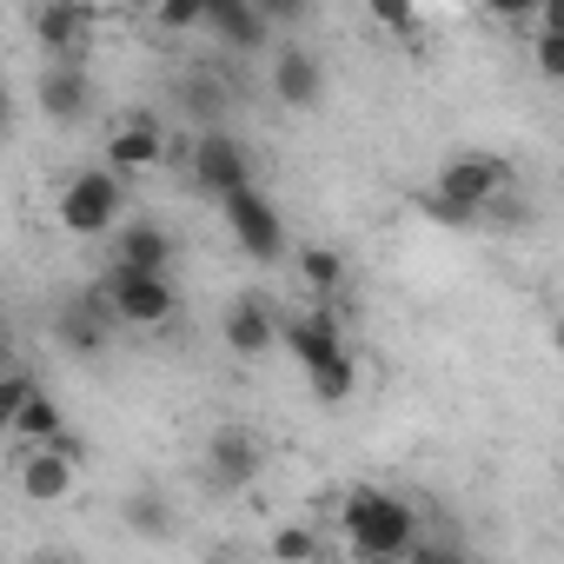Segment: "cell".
<instances>
[{
    "instance_id": "cell-1",
    "label": "cell",
    "mask_w": 564,
    "mask_h": 564,
    "mask_svg": "<svg viewBox=\"0 0 564 564\" xmlns=\"http://www.w3.org/2000/svg\"><path fill=\"white\" fill-rule=\"evenodd\" d=\"M339 531H346V551H359V557H405L419 538V511L399 491L352 485L339 498Z\"/></svg>"
},
{
    "instance_id": "cell-2",
    "label": "cell",
    "mask_w": 564,
    "mask_h": 564,
    "mask_svg": "<svg viewBox=\"0 0 564 564\" xmlns=\"http://www.w3.org/2000/svg\"><path fill=\"white\" fill-rule=\"evenodd\" d=\"M511 186H518L511 160H498V153H452V160L438 166L425 206H432L445 226H471V219H485V206L505 199Z\"/></svg>"
},
{
    "instance_id": "cell-3",
    "label": "cell",
    "mask_w": 564,
    "mask_h": 564,
    "mask_svg": "<svg viewBox=\"0 0 564 564\" xmlns=\"http://www.w3.org/2000/svg\"><path fill=\"white\" fill-rule=\"evenodd\" d=\"M54 219L61 232L74 239H107L120 219H127V173L113 166H80L61 180V199H54Z\"/></svg>"
},
{
    "instance_id": "cell-4",
    "label": "cell",
    "mask_w": 564,
    "mask_h": 564,
    "mask_svg": "<svg viewBox=\"0 0 564 564\" xmlns=\"http://www.w3.org/2000/svg\"><path fill=\"white\" fill-rule=\"evenodd\" d=\"M107 300V313L120 319V333H166L180 319V293L166 272H140V265H107V279L94 286Z\"/></svg>"
},
{
    "instance_id": "cell-5",
    "label": "cell",
    "mask_w": 564,
    "mask_h": 564,
    "mask_svg": "<svg viewBox=\"0 0 564 564\" xmlns=\"http://www.w3.org/2000/svg\"><path fill=\"white\" fill-rule=\"evenodd\" d=\"M80 458H87V445H80L74 432H61V438H47V445H21V452H14V491L34 498V505H61V498H74V485H80Z\"/></svg>"
},
{
    "instance_id": "cell-6",
    "label": "cell",
    "mask_w": 564,
    "mask_h": 564,
    "mask_svg": "<svg viewBox=\"0 0 564 564\" xmlns=\"http://www.w3.org/2000/svg\"><path fill=\"white\" fill-rule=\"evenodd\" d=\"M186 180H193V193H206V199L246 186V180H252V153H246V140H232L226 127H199L193 147H186Z\"/></svg>"
},
{
    "instance_id": "cell-7",
    "label": "cell",
    "mask_w": 564,
    "mask_h": 564,
    "mask_svg": "<svg viewBox=\"0 0 564 564\" xmlns=\"http://www.w3.org/2000/svg\"><path fill=\"white\" fill-rule=\"evenodd\" d=\"M219 213H226V226H232V239H239V252L246 259H259V265H272L279 252H286V219L272 213V199L246 180V186H232V193H219Z\"/></svg>"
},
{
    "instance_id": "cell-8",
    "label": "cell",
    "mask_w": 564,
    "mask_h": 564,
    "mask_svg": "<svg viewBox=\"0 0 564 564\" xmlns=\"http://www.w3.org/2000/svg\"><path fill=\"white\" fill-rule=\"evenodd\" d=\"M94 34H100L94 0H34V41L47 61H87Z\"/></svg>"
},
{
    "instance_id": "cell-9",
    "label": "cell",
    "mask_w": 564,
    "mask_h": 564,
    "mask_svg": "<svg viewBox=\"0 0 564 564\" xmlns=\"http://www.w3.org/2000/svg\"><path fill=\"white\" fill-rule=\"evenodd\" d=\"M100 147H107V166L133 180V173H153V166L173 153V133H166V120H160V113L127 107V113L107 127V140H100Z\"/></svg>"
},
{
    "instance_id": "cell-10",
    "label": "cell",
    "mask_w": 564,
    "mask_h": 564,
    "mask_svg": "<svg viewBox=\"0 0 564 564\" xmlns=\"http://www.w3.org/2000/svg\"><path fill=\"white\" fill-rule=\"evenodd\" d=\"M265 471V438L252 425H219L206 438V485L213 491H246Z\"/></svg>"
},
{
    "instance_id": "cell-11",
    "label": "cell",
    "mask_w": 564,
    "mask_h": 564,
    "mask_svg": "<svg viewBox=\"0 0 564 564\" xmlns=\"http://www.w3.org/2000/svg\"><path fill=\"white\" fill-rule=\"evenodd\" d=\"M272 100L286 107V113H313L326 100V61L306 47V41H286V47H272V74H265Z\"/></svg>"
},
{
    "instance_id": "cell-12",
    "label": "cell",
    "mask_w": 564,
    "mask_h": 564,
    "mask_svg": "<svg viewBox=\"0 0 564 564\" xmlns=\"http://www.w3.org/2000/svg\"><path fill=\"white\" fill-rule=\"evenodd\" d=\"M279 339L293 346L300 372H313V366H326L333 352H346V319H339V306L313 300V306H300V313H286V319H279Z\"/></svg>"
},
{
    "instance_id": "cell-13",
    "label": "cell",
    "mask_w": 564,
    "mask_h": 564,
    "mask_svg": "<svg viewBox=\"0 0 564 564\" xmlns=\"http://www.w3.org/2000/svg\"><path fill=\"white\" fill-rule=\"evenodd\" d=\"M34 107L54 127H80L94 113V74H87V61H47L41 80H34Z\"/></svg>"
},
{
    "instance_id": "cell-14",
    "label": "cell",
    "mask_w": 564,
    "mask_h": 564,
    "mask_svg": "<svg viewBox=\"0 0 564 564\" xmlns=\"http://www.w3.org/2000/svg\"><path fill=\"white\" fill-rule=\"evenodd\" d=\"M113 333H120V319L107 313L100 293H74V300L54 306V339H61L67 352H80V359H100V352L113 346Z\"/></svg>"
},
{
    "instance_id": "cell-15",
    "label": "cell",
    "mask_w": 564,
    "mask_h": 564,
    "mask_svg": "<svg viewBox=\"0 0 564 564\" xmlns=\"http://www.w3.org/2000/svg\"><path fill=\"white\" fill-rule=\"evenodd\" d=\"M219 339H226L232 359H265V352L279 346V313H272V300H265V293H239V300H226V313H219Z\"/></svg>"
},
{
    "instance_id": "cell-16",
    "label": "cell",
    "mask_w": 564,
    "mask_h": 564,
    "mask_svg": "<svg viewBox=\"0 0 564 564\" xmlns=\"http://www.w3.org/2000/svg\"><path fill=\"white\" fill-rule=\"evenodd\" d=\"M173 232L160 219H120L113 226V265H140V272H166L173 265Z\"/></svg>"
},
{
    "instance_id": "cell-17",
    "label": "cell",
    "mask_w": 564,
    "mask_h": 564,
    "mask_svg": "<svg viewBox=\"0 0 564 564\" xmlns=\"http://www.w3.org/2000/svg\"><path fill=\"white\" fill-rule=\"evenodd\" d=\"M61 432H67V412H61V399L34 379V386L21 392L14 419H8V438H14V445H47V438H61Z\"/></svg>"
},
{
    "instance_id": "cell-18",
    "label": "cell",
    "mask_w": 564,
    "mask_h": 564,
    "mask_svg": "<svg viewBox=\"0 0 564 564\" xmlns=\"http://www.w3.org/2000/svg\"><path fill=\"white\" fill-rule=\"evenodd\" d=\"M300 286H306V300L339 306V300H346V286H352L346 252H333V246H300Z\"/></svg>"
},
{
    "instance_id": "cell-19",
    "label": "cell",
    "mask_w": 564,
    "mask_h": 564,
    "mask_svg": "<svg viewBox=\"0 0 564 564\" xmlns=\"http://www.w3.org/2000/svg\"><path fill=\"white\" fill-rule=\"evenodd\" d=\"M306 386H313V399H319V405H346V399L359 392V366H352V346H346V352H333L326 366H313V372H306Z\"/></svg>"
},
{
    "instance_id": "cell-20",
    "label": "cell",
    "mask_w": 564,
    "mask_h": 564,
    "mask_svg": "<svg viewBox=\"0 0 564 564\" xmlns=\"http://www.w3.org/2000/svg\"><path fill=\"white\" fill-rule=\"evenodd\" d=\"M265 551H272V557H293V564H313V557H326L333 544H326L313 524H279V531L265 538Z\"/></svg>"
},
{
    "instance_id": "cell-21",
    "label": "cell",
    "mask_w": 564,
    "mask_h": 564,
    "mask_svg": "<svg viewBox=\"0 0 564 564\" xmlns=\"http://www.w3.org/2000/svg\"><path fill=\"white\" fill-rule=\"evenodd\" d=\"M524 41H531L538 80H551V87H557V80H564V28H531Z\"/></svg>"
},
{
    "instance_id": "cell-22",
    "label": "cell",
    "mask_w": 564,
    "mask_h": 564,
    "mask_svg": "<svg viewBox=\"0 0 564 564\" xmlns=\"http://www.w3.org/2000/svg\"><path fill=\"white\" fill-rule=\"evenodd\" d=\"M379 34H419V0H366Z\"/></svg>"
},
{
    "instance_id": "cell-23",
    "label": "cell",
    "mask_w": 564,
    "mask_h": 564,
    "mask_svg": "<svg viewBox=\"0 0 564 564\" xmlns=\"http://www.w3.org/2000/svg\"><path fill=\"white\" fill-rule=\"evenodd\" d=\"M153 28H166V34L206 28V0H153Z\"/></svg>"
},
{
    "instance_id": "cell-24",
    "label": "cell",
    "mask_w": 564,
    "mask_h": 564,
    "mask_svg": "<svg viewBox=\"0 0 564 564\" xmlns=\"http://www.w3.org/2000/svg\"><path fill=\"white\" fill-rule=\"evenodd\" d=\"M213 87H219V80H186V87H180V107H186L199 127H219V113H226V94H213Z\"/></svg>"
},
{
    "instance_id": "cell-25",
    "label": "cell",
    "mask_w": 564,
    "mask_h": 564,
    "mask_svg": "<svg viewBox=\"0 0 564 564\" xmlns=\"http://www.w3.org/2000/svg\"><path fill=\"white\" fill-rule=\"evenodd\" d=\"M313 8H319V0H252V14H259L265 28H306Z\"/></svg>"
},
{
    "instance_id": "cell-26",
    "label": "cell",
    "mask_w": 564,
    "mask_h": 564,
    "mask_svg": "<svg viewBox=\"0 0 564 564\" xmlns=\"http://www.w3.org/2000/svg\"><path fill=\"white\" fill-rule=\"evenodd\" d=\"M127 524L147 531V538H166V531H173V518H166L160 498H127Z\"/></svg>"
},
{
    "instance_id": "cell-27",
    "label": "cell",
    "mask_w": 564,
    "mask_h": 564,
    "mask_svg": "<svg viewBox=\"0 0 564 564\" xmlns=\"http://www.w3.org/2000/svg\"><path fill=\"white\" fill-rule=\"evenodd\" d=\"M478 8H485L498 28H511V34H531V14H538V0H478Z\"/></svg>"
},
{
    "instance_id": "cell-28",
    "label": "cell",
    "mask_w": 564,
    "mask_h": 564,
    "mask_svg": "<svg viewBox=\"0 0 564 564\" xmlns=\"http://www.w3.org/2000/svg\"><path fill=\"white\" fill-rule=\"evenodd\" d=\"M34 386V372L28 366H8L0 372V438H8V419H14V405H21V392Z\"/></svg>"
},
{
    "instance_id": "cell-29",
    "label": "cell",
    "mask_w": 564,
    "mask_h": 564,
    "mask_svg": "<svg viewBox=\"0 0 564 564\" xmlns=\"http://www.w3.org/2000/svg\"><path fill=\"white\" fill-rule=\"evenodd\" d=\"M14 127V87H8V74H0V133Z\"/></svg>"
},
{
    "instance_id": "cell-30",
    "label": "cell",
    "mask_w": 564,
    "mask_h": 564,
    "mask_svg": "<svg viewBox=\"0 0 564 564\" xmlns=\"http://www.w3.org/2000/svg\"><path fill=\"white\" fill-rule=\"evenodd\" d=\"M8 366H21V352H14V339H8V326H0V372Z\"/></svg>"
},
{
    "instance_id": "cell-31",
    "label": "cell",
    "mask_w": 564,
    "mask_h": 564,
    "mask_svg": "<svg viewBox=\"0 0 564 564\" xmlns=\"http://www.w3.org/2000/svg\"><path fill=\"white\" fill-rule=\"evenodd\" d=\"M113 8H133V0H113Z\"/></svg>"
}]
</instances>
